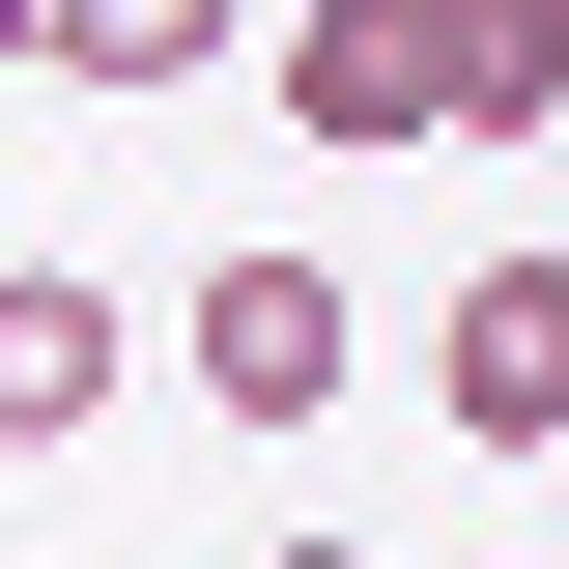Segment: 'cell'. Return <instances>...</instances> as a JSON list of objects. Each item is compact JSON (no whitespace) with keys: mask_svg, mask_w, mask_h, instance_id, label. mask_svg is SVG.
Wrapping results in <instances>:
<instances>
[{"mask_svg":"<svg viewBox=\"0 0 569 569\" xmlns=\"http://www.w3.org/2000/svg\"><path fill=\"white\" fill-rule=\"evenodd\" d=\"M257 58H284V114H313V142H427V0H284Z\"/></svg>","mask_w":569,"mask_h":569,"instance_id":"3","label":"cell"},{"mask_svg":"<svg viewBox=\"0 0 569 569\" xmlns=\"http://www.w3.org/2000/svg\"><path fill=\"white\" fill-rule=\"evenodd\" d=\"M171 370H200L228 427H313V399H342V284H313V257H200V313H171Z\"/></svg>","mask_w":569,"mask_h":569,"instance_id":"2","label":"cell"},{"mask_svg":"<svg viewBox=\"0 0 569 569\" xmlns=\"http://www.w3.org/2000/svg\"><path fill=\"white\" fill-rule=\"evenodd\" d=\"M257 569H370V541H257Z\"/></svg>","mask_w":569,"mask_h":569,"instance_id":"7","label":"cell"},{"mask_svg":"<svg viewBox=\"0 0 569 569\" xmlns=\"http://www.w3.org/2000/svg\"><path fill=\"white\" fill-rule=\"evenodd\" d=\"M0 58H29V0H0Z\"/></svg>","mask_w":569,"mask_h":569,"instance_id":"8","label":"cell"},{"mask_svg":"<svg viewBox=\"0 0 569 569\" xmlns=\"http://www.w3.org/2000/svg\"><path fill=\"white\" fill-rule=\"evenodd\" d=\"M569 114V0H427V142H541Z\"/></svg>","mask_w":569,"mask_h":569,"instance_id":"6","label":"cell"},{"mask_svg":"<svg viewBox=\"0 0 569 569\" xmlns=\"http://www.w3.org/2000/svg\"><path fill=\"white\" fill-rule=\"evenodd\" d=\"M58 427H114V284L0 257V456H58Z\"/></svg>","mask_w":569,"mask_h":569,"instance_id":"4","label":"cell"},{"mask_svg":"<svg viewBox=\"0 0 569 569\" xmlns=\"http://www.w3.org/2000/svg\"><path fill=\"white\" fill-rule=\"evenodd\" d=\"M427 399H456V456H569V257L456 284V313H427Z\"/></svg>","mask_w":569,"mask_h":569,"instance_id":"1","label":"cell"},{"mask_svg":"<svg viewBox=\"0 0 569 569\" xmlns=\"http://www.w3.org/2000/svg\"><path fill=\"white\" fill-rule=\"evenodd\" d=\"M257 29L228 0H29V86H86V114H142V86H228Z\"/></svg>","mask_w":569,"mask_h":569,"instance_id":"5","label":"cell"}]
</instances>
